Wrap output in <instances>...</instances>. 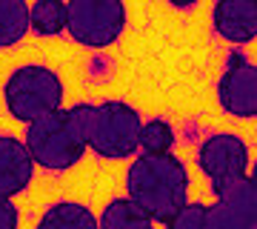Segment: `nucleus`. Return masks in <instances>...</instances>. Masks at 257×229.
<instances>
[{"label":"nucleus","mask_w":257,"mask_h":229,"mask_svg":"<svg viewBox=\"0 0 257 229\" xmlns=\"http://www.w3.org/2000/svg\"><path fill=\"white\" fill-rule=\"evenodd\" d=\"M97 229H155V220L126 195L111 198L97 215Z\"/></svg>","instance_id":"12"},{"label":"nucleus","mask_w":257,"mask_h":229,"mask_svg":"<svg viewBox=\"0 0 257 229\" xmlns=\"http://www.w3.org/2000/svg\"><path fill=\"white\" fill-rule=\"evenodd\" d=\"M26 146L29 158L35 169H46V172H66L83 161L89 143L77 135L66 109H57L52 115H43L40 120L29 123L26 135L20 137Z\"/></svg>","instance_id":"3"},{"label":"nucleus","mask_w":257,"mask_h":229,"mask_svg":"<svg viewBox=\"0 0 257 229\" xmlns=\"http://www.w3.org/2000/svg\"><path fill=\"white\" fill-rule=\"evenodd\" d=\"M35 229H97V218L80 201H57L40 215Z\"/></svg>","instance_id":"11"},{"label":"nucleus","mask_w":257,"mask_h":229,"mask_svg":"<svg viewBox=\"0 0 257 229\" xmlns=\"http://www.w3.org/2000/svg\"><path fill=\"white\" fill-rule=\"evenodd\" d=\"M166 229H209V220H206V203L189 201L175 218L166 223Z\"/></svg>","instance_id":"16"},{"label":"nucleus","mask_w":257,"mask_h":229,"mask_svg":"<svg viewBox=\"0 0 257 229\" xmlns=\"http://www.w3.org/2000/svg\"><path fill=\"white\" fill-rule=\"evenodd\" d=\"M126 198L155 223H169L189 203V169L175 152L135 155L126 172Z\"/></svg>","instance_id":"1"},{"label":"nucleus","mask_w":257,"mask_h":229,"mask_svg":"<svg viewBox=\"0 0 257 229\" xmlns=\"http://www.w3.org/2000/svg\"><path fill=\"white\" fill-rule=\"evenodd\" d=\"M175 146V129L163 118H152L140 123L138 152L140 155H169Z\"/></svg>","instance_id":"15"},{"label":"nucleus","mask_w":257,"mask_h":229,"mask_svg":"<svg viewBox=\"0 0 257 229\" xmlns=\"http://www.w3.org/2000/svg\"><path fill=\"white\" fill-rule=\"evenodd\" d=\"M66 86L55 69L43 63H23L12 69L3 83V103L12 120L18 123H35L43 115L63 109Z\"/></svg>","instance_id":"2"},{"label":"nucleus","mask_w":257,"mask_h":229,"mask_svg":"<svg viewBox=\"0 0 257 229\" xmlns=\"http://www.w3.org/2000/svg\"><path fill=\"white\" fill-rule=\"evenodd\" d=\"M140 123H143L140 112L126 101L94 103V126L89 149L106 161H128L138 155Z\"/></svg>","instance_id":"5"},{"label":"nucleus","mask_w":257,"mask_h":229,"mask_svg":"<svg viewBox=\"0 0 257 229\" xmlns=\"http://www.w3.org/2000/svg\"><path fill=\"white\" fill-rule=\"evenodd\" d=\"M211 26L231 46H246L257 37V3L254 0H217L211 6Z\"/></svg>","instance_id":"9"},{"label":"nucleus","mask_w":257,"mask_h":229,"mask_svg":"<svg viewBox=\"0 0 257 229\" xmlns=\"http://www.w3.org/2000/svg\"><path fill=\"white\" fill-rule=\"evenodd\" d=\"M29 35V3L0 0V49H12Z\"/></svg>","instance_id":"14"},{"label":"nucleus","mask_w":257,"mask_h":229,"mask_svg":"<svg viewBox=\"0 0 257 229\" xmlns=\"http://www.w3.org/2000/svg\"><path fill=\"white\" fill-rule=\"evenodd\" d=\"M248 164H251V152L246 140L234 132H214L197 146V169L209 178L214 198L240 178H246Z\"/></svg>","instance_id":"6"},{"label":"nucleus","mask_w":257,"mask_h":229,"mask_svg":"<svg viewBox=\"0 0 257 229\" xmlns=\"http://www.w3.org/2000/svg\"><path fill=\"white\" fill-rule=\"evenodd\" d=\"M20 226V212L15 206V201L0 198V229H18Z\"/></svg>","instance_id":"17"},{"label":"nucleus","mask_w":257,"mask_h":229,"mask_svg":"<svg viewBox=\"0 0 257 229\" xmlns=\"http://www.w3.org/2000/svg\"><path fill=\"white\" fill-rule=\"evenodd\" d=\"M128 12L120 0H69L66 3V35L83 49H109L126 32Z\"/></svg>","instance_id":"4"},{"label":"nucleus","mask_w":257,"mask_h":229,"mask_svg":"<svg viewBox=\"0 0 257 229\" xmlns=\"http://www.w3.org/2000/svg\"><path fill=\"white\" fill-rule=\"evenodd\" d=\"M35 178V164L29 158L23 140L15 135H0V198L15 201L26 192Z\"/></svg>","instance_id":"10"},{"label":"nucleus","mask_w":257,"mask_h":229,"mask_svg":"<svg viewBox=\"0 0 257 229\" xmlns=\"http://www.w3.org/2000/svg\"><path fill=\"white\" fill-rule=\"evenodd\" d=\"M29 32L37 37H55L66 32V3L63 0H35L29 6Z\"/></svg>","instance_id":"13"},{"label":"nucleus","mask_w":257,"mask_h":229,"mask_svg":"<svg viewBox=\"0 0 257 229\" xmlns=\"http://www.w3.org/2000/svg\"><path fill=\"white\" fill-rule=\"evenodd\" d=\"M209 229H257V186L248 172L229 189H223L214 203H206Z\"/></svg>","instance_id":"8"},{"label":"nucleus","mask_w":257,"mask_h":229,"mask_svg":"<svg viewBox=\"0 0 257 229\" xmlns=\"http://www.w3.org/2000/svg\"><path fill=\"white\" fill-rule=\"evenodd\" d=\"M217 103L237 120L257 118V69L240 49H231L217 78Z\"/></svg>","instance_id":"7"}]
</instances>
